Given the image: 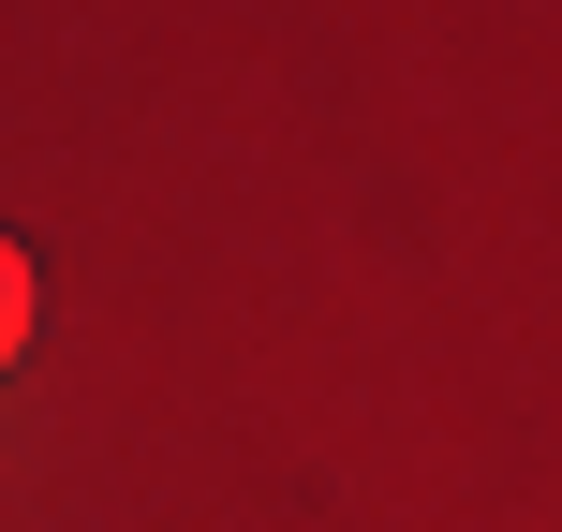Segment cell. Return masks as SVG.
<instances>
[{
    "label": "cell",
    "mask_w": 562,
    "mask_h": 532,
    "mask_svg": "<svg viewBox=\"0 0 562 532\" xmlns=\"http://www.w3.org/2000/svg\"><path fill=\"white\" fill-rule=\"evenodd\" d=\"M15 340H30V252L0 237V370H15Z\"/></svg>",
    "instance_id": "cell-1"
}]
</instances>
